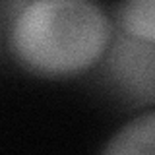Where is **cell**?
<instances>
[{
	"mask_svg": "<svg viewBox=\"0 0 155 155\" xmlns=\"http://www.w3.org/2000/svg\"><path fill=\"white\" fill-rule=\"evenodd\" d=\"M109 39V19L91 0H37L18 18L10 43L31 72L66 76L89 68Z\"/></svg>",
	"mask_w": 155,
	"mask_h": 155,
	"instance_id": "cell-1",
	"label": "cell"
},
{
	"mask_svg": "<svg viewBox=\"0 0 155 155\" xmlns=\"http://www.w3.org/2000/svg\"><path fill=\"white\" fill-rule=\"evenodd\" d=\"M105 155H155V110L140 114L103 147Z\"/></svg>",
	"mask_w": 155,
	"mask_h": 155,
	"instance_id": "cell-2",
	"label": "cell"
},
{
	"mask_svg": "<svg viewBox=\"0 0 155 155\" xmlns=\"http://www.w3.org/2000/svg\"><path fill=\"white\" fill-rule=\"evenodd\" d=\"M118 19L132 37L155 43V0H124Z\"/></svg>",
	"mask_w": 155,
	"mask_h": 155,
	"instance_id": "cell-3",
	"label": "cell"
}]
</instances>
